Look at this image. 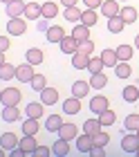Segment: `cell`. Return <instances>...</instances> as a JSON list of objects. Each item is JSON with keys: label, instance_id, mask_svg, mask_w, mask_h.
I'll list each match as a JSON object with an SVG mask.
<instances>
[{"label": "cell", "instance_id": "obj_53", "mask_svg": "<svg viewBox=\"0 0 139 157\" xmlns=\"http://www.w3.org/2000/svg\"><path fill=\"white\" fill-rule=\"evenodd\" d=\"M135 132H137V135H139V128H137V130H135Z\"/></svg>", "mask_w": 139, "mask_h": 157}, {"label": "cell", "instance_id": "obj_19", "mask_svg": "<svg viewBox=\"0 0 139 157\" xmlns=\"http://www.w3.org/2000/svg\"><path fill=\"white\" fill-rule=\"evenodd\" d=\"M45 36H47L49 43H61V40L65 38V32H63V27H61V25H52V27H49V29L45 32Z\"/></svg>", "mask_w": 139, "mask_h": 157}, {"label": "cell", "instance_id": "obj_24", "mask_svg": "<svg viewBox=\"0 0 139 157\" xmlns=\"http://www.w3.org/2000/svg\"><path fill=\"white\" fill-rule=\"evenodd\" d=\"M20 119V110H18V105H5L2 108V121H18Z\"/></svg>", "mask_w": 139, "mask_h": 157}, {"label": "cell", "instance_id": "obj_21", "mask_svg": "<svg viewBox=\"0 0 139 157\" xmlns=\"http://www.w3.org/2000/svg\"><path fill=\"white\" fill-rule=\"evenodd\" d=\"M58 137H63V139H76L79 137V128L74 124H63L61 126V130H58Z\"/></svg>", "mask_w": 139, "mask_h": 157}, {"label": "cell", "instance_id": "obj_43", "mask_svg": "<svg viewBox=\"0 0 139 157\" xmlns=\"http://www.w3.org/2000/svg\"><path fill=\"white\" fill-rule=\"evenodd\" d=\"M79 52L92 56V52H94V43H92L90 38H87V40H81V43H79Z\"/></svg>", "mask_w": 139, "mask_h": 157}, {"label": "cell", "instance_id": "obj_38", "mask_svg": "<svg viewBox=\"0 0 139 157\" xmlns=\"http://www.w3.org/2000/svg\"><path fill=\"white\" fill-rule=\"evenodd\" d=\"M56 13H58V5L56 2H45L43 5V18L52 20V18H56Z\"/></svg>", "mask_w": 139, "mask_h": 157}, {"label": "cell", "instance_id": "obj_6", "mask_svg": "<svg viewBox=\"0 0 139 157\" xmlns=\"http://www.w3.org/2000/svg\"><path fill=\"white\" fill-rule=\"evenodd\" d=\"M99 13H103L106 18H112V16H119L121 7H119V0H103V5L99 7Z\"/></svg>", "mask_w": 139, "mask_h": 157}, {"label": "cell", "instance_id": "obj_41", "mask_svg": "<svg viewBox=\"0 0 139 157\" xmlns=\"http://www.w3.org/2000/svg\"><path fill=\"white\" fill-rule=\"evenodd\" d=\"M114 119H117V115H114V112H112L110 108H108L106 112H101V115H99V121H101L103 126H112V124H114Z\"/></svg>", "mask_w": 139, "mask_h": 157}, {"label": "cell", "instance_id": "obj_54", "mask_svg": "<svg viewBox=\"0 0 139 157\" xmlns=\"http://www.w3.org/2000/svg\"><path fill=\"white\" fill-rule=\"evenodd\" d=\"M119 2H123V0H119Z\"/></svg>", "mask_w": 139, "mask_h": 157}, {"label": "cell", "instance_id": "obj_5", "mask_svg": "<svg viewBox=\"0 0 139 157\" xmlns=\"http://www.w3.org/2000/svg\"><path fill=\"white\" fill-rule=\"evenodd\" d=\"M34 65L32 63H25V65H18L16 67V78L20 83H32V78H34Z\"/></svg>", "mask_w": 139, "mask_h": 157}, {"label": "cell", "instance_id": "obj_47", "mask_svg": "<svg viewBox=\"0 0 139 157\" xmlns=\"http://www.w3.org/2000/svg\"><path fill=\"white\" fill-rule=\"evenodd\" d=\"M11 47V43H9V38L7 36H0V52H7V49Z\"/></svg>", "mask_w": 139, "mask_h": 157}, {"label": "cell", "instance_id": "obj_8", "mask_svg": "<svg viewBox=\"0 0 139 157\" xmlns=\"http://www.w3.org/2000/svg\"><path fill=\"white\" fill-rule=\"evenodd\" d=\"M25 61H27V63H32V65H41V63L45 61V54H43V49H41V47H27V52H25Z\"/></svg>", "mask_w": 139, "mask_h": 157}, {"label": "cell", "instance_id": "obj_18", "mask_svg": "<svg viewBox=\"0 0 139 157\" xmlns=\"http://www.w3.org/2000/svg\"><path fill=\"white\" fill-rule=\"evenodd\" d=\"M20 148L25 151V155H34V151H36V135H25L23 139H20V144H18Z\"/></svg>", "mask_w": 139, "mask_h": 157}, {"label": "cell", "instance_id": "obj_15", "mask_svg": "<svg viewBox=\"0 0 139 157\" xmlns=\"http://www.w3.org/2000/svg\"><path fill=\"white\" fill-rule=\"evenodd\" d=\"M25 18L27 20H38V18H43V5H38V2H27Z\"/></svg>", "mask_w": 139, "mask_h": 157}, {"label": "cell", "instance_id": "obj_20", "mask_svg": "<svg viewBox=\"0 0 139 157\" xmlns=\"http://www.w3.org/2000/svg\"><path fill=\"white\" fill-rule=\"evenodd\" d=\"M61 126H63V117L61 115H49L45 119V130L47 132H58V130H61Z\"/></svg>", "mask_w": 139, "mask_h": 157}, {"label": "cell", "instance_id": "obj_39", "mask_svg": "<svg viewBox=\"0 0 139 157\" xmlns=\"http://www.w3.org/2000/svg\"><path fill=\"white\" fill-rule=\"evenodd\" d=\"M32 88H34L36 92L45 90V88H47V78H45V74H34V78H32Z\"/></svg>", "mask_w": 139, "mask_h": 157}, {"label": "cell", "instance_id": "obj_27", "mask_svg": "<svg viewBox=\"0 0 139 157\" xmlns=\"http://www.w3.org/2000/svg\"><path fill=\"white\" fill-rule=\"evenodd\" d=\"M123 27H126V20H123L121 16H112V18H108V29H110L112 34H121V32H123Z\"/></svg>", "mask_w": 139, "mask_h": 157}, {"label": "cell", "instance_id": "obj_28", "mask_svg": "<svg viewBox=\"0 0 139 157\" xmlns=\"http://www.w3.org/2000/svg\"><path fill=\"white\" fill-rule=\"evenodd\" d=\"M121 94H123V101H128V103H135L137 99H139V85H126Z\"/></svg>", "mask_w": 139, "mask_h": 157}, {"label": "cell", "instance_id": "obj_22", "mask_svg": "<svg viewBox=\"0 0 139 157\" xmlns=\"http://www.w3.org/2000/svg\"><path fill=\"white\" fill-rule=\"evenodd\" d=\"M87 63H90V56L83 52H74L72 54V67L76 70H87Z\"/></svg>", "mask_w": 139, "mask_h": 157}, {"label": "cell", "instance_id": "obj_51", "mask_svg": "<svg viewBox=\"0 0 139 157\" xmlns=\"http://www.w3.org/2000/svg\"><path fill=\"white\" fill-rule=\"evenodd\" d=\"M2 2H5V5H9V2H14V0H2Z\"/></svg>", "mask_w": 139, "mask_h": 157}, {"label": "cell", "instance_id": "obj_50", "mask_svg": "<svg viewBox=\"0 0 139 157\" xmlns=\"http://www.w3.org/2000/svg\"><path fill=\"white\" fill-rule=\"evenodd\" d=\"M135 49H139V34L135 36Z\"/></svg>", "mask_w": 139, "mask_h": 157}, {"label": "cell", "instance_id": "obj_13", "mask_svg": "<svg viewBox=\"0 0 139 157\" xmlns=\"http://www.w3.org/2000/svg\"><path fill=\"white\" fill-rule=\"evenodd\" d=\"M58 45H61V52L63 54H74V52H79V40L72 36V34H70V36H65Z\"/></svg>", "mask_w": 139, "mask_h": 157}, {"label": "cell", "instance_id": "obj_7", "mask_svg": "<svg viewBox=\"0 0 139 157\" xmlns=\"http://www.w3.org/2000/svg\"><path fill=\"white\" fill-rule=\"evenodd\" d=\"M5 7H7V16H9V18H20V16H25V9H27V5L23 2V0H14V2L5 5Z\"/></svg>", "mask_w": 139, "mask_h": 157}, {"label": "cell", "instance_id": "obj_45", "mask_svg": "<svg viewBox=\"0 0 139 157\" xmlns=\"http://www.w3.org/2000/svg\"><path fill=\"white\" fill-rule=\"evenodd\" d=\"M49 153H52L49 146H36V151H34V155H38V157H47Z\"/></svg>", "mask_w": 139, "mask_h": 157}, {"label": "cell", "instance_id": "obj_49", "mask_svg": "<svg viewBox=\"0 0 139 157\" xmlns=\"http://www.w3.org/2000/svg\"><path fill=\"white\" fill-rule=\"evenodd\" d=\"M76 2H79V0H61V5H63V7H74Z\"/></svg>", "mask_w": 139, "mask_h": 157}, {"label": "cell", "instance_id": "obj_33", "mask_svg": "<svg viewBox=\"0 0 139 157\" xmlns=\"http://www.w3.org/2000/svg\"><path fill=\"white\" fill-rule=\"evenodd\" d=\"M106 63L101 56H90V63H87V70H90V74H97V72H103Z\"/></svg>", "mask_w": 139, "mask_h": 157}, {"label": "cell", "instance_id": "obj_1", "mask_svg": "<svg viewBox=\"0 0 139 157\" xmlns=\"http://www.w3.org/2000/svg\"><path fill=\"white\" fill-rule=\"evenodd\" d=\"M20 99H23V94H20L18 88H5L2 94H0V101H2V105H18Z\"/></svg>", "mask_w": 139, "mask_h": 157}, {"label": "cell", "instance_id": "obj_25", "mask_svg": "<svg viewBox=\"0 0 139 157\" xmlns=\"http://www.w3.org/2000/svg\"><path fill=\"white\" fill-rule=\"evenodd\" d=\"M41 130V124H38V119H34V117H27L23 121V135H36Z\"/></svg>", "mask_w": 139, "mask_h": 157}, {"label": "cell", "instance_id": "obj_46", "mask_svg": "<svg viewBox=\"0 0 139 157\" xmlns=\"http://www.w3.org/2000/svg\"><path fill=\"white\" fill-rule=\"evenodd\" d=\"M90 155H94V157H103V155H106V146H97V144H94L92 151H90Z\"/></svg>", "mask_w": 139, "mask_h": 157}, {"label": "cell", "instance_id": "obj_37", "mask_svg": "<svg viewBox=\"0 0 139 157\" xmlns=\"http://www.w3.org/2000/svg\"><path fill=\"white\" fill-rule=\"evenodd\" d=\"M119 16L126 20V25H130V23H135V20H137V9H135V7H121Z\"/></svg>", "mask_w": 139, "mask_h": 157}, {"label": "cell", "instance_id": "obj_26", "mask_svg": "<svg viewBox=\"0 0 139 157\" xmlns=\"http://www.w3.org/2000/svg\"><path fill=\"white\" fill-rule=\"evenodd\" d=\"M72 36H74L79 43H81V40H87V38H90V27L83 25V23L74 25V29H72Z\"/></svg>", "mask_w": 139, "mask_h": 157}, {"label": "cell", "instance_id": "obj_23", "mask_svg": "<svg viewBox=\"0 0 139 157\" xmlns=\"http://www.w3.org/2000/svg\"><path fill=\"white\" fill-rule=\"evenodd\" d=\"M52 153L54 155H70V141L68 139H63V137H58L56 141H54V146H52Z\"/></svg>", "mask_w": 139, "mask_h": 157}, {"label": "cell", "instance_id": "obj_55", "mask_svg": "<svg viewBox=\"0 0 139 157\" xmlns=\"http://www.w3.org/2000/svg\"><path fill=\"white\" fill-rule=\"evenodd\" d=\"M135 83H139V81H135Z\"/></svg>", "mask_w": 139, "mask_h": 157}, {"label": "cell", "instance_id": "obj_12", "mask_svg": "<svg viewBox=\"0 0 139 157\" xmlns=\"http://www.w3.org/2000/svg\"><path fill=\"white\" fill-rule=\"evenodd\" d=\"M18 144H20V139L14 132H2L0 135V146H2V151H14Z\"/></svg>", "mask_w": 139, "mask_h": 157}, {"label": "cell", "instance_id": "obj_4", "mask_svg": "<svg viewBox=\"0 0 139 157\" xmlns=\"http://www.w3.org/2000/svg\"><path fill=\"white\" fill-rule=\"evenodd\" d=\"M137 148H139V135H137V132L123 135V139H121V151H123V153H137Z\"/></svg>", "mask_w": 139, "mask_h": 157}, {"label": "cell", "instance_id": "obj_17", "mask_svg": "<svg viewBox=\"0 0 139 157\" xmlns=\"http://www.w3.org/2000/svg\"><path fill=\"white\" fill-rule=\"evenodd\" d=\"M101 59H103L106 67H114L117 63H119V56H117V49H112V47H106V49H101Z\"/></svg>", "mask_w": 139, "mask_h": 157}, {"label": "cell", "instance_id": "obj_14", "mask_svg": "<svg viewBox=\"0 0 139 157\" xmlns=\"http://www.w3.org/2000/svg\"><path fill=\"white\" fill-rule=\"evenodd\" d=\"M90 88H92L90 81H83V78H79V81L72 83V94L79 97V99H83V97L87 94V92H90Z\"/></svg>", "mask_w": 139, "mask_h": 157}, {"label": "cell", "instance_id": "obj_3", "mask_svg": "<svg viewBox=\"0 0 139 157\" xmlns=\"http://www.w3.org/2000/svg\"><path fill=\"white\" fill-rule=\"evenodd\" d=\"M108 108H110V101H108V97L97 94V97H92V99H90V110H92L97 117L101 115V112H106Z\"/></svg>", "mask_w": 139, "mask_h": 157}, {"label": "cell", "instance_id": "obj_9", "mask_svg": "<svg viewBox=\"0 0 139 157\" xmlns=\"http://www.w3.org/2000/svg\"><path fill=\"white\" fill-rule=\"evenodd\" d=\"M63 112L65 115H79V112H81V99L74 97V94L70 99H65L63 101Z\"/></svg>", "mask_w": 139, "mask_h": 157}, {"label": "cell", "instance_id": "obj_44", "mask_svg": "<svg viewBox=\"0 0 139 157\" xmlns=\"http://www.w3.org/2000/svg\"><path fill=\"white\" fill-rule=\"evenodd\" d=\"M85 9H99L101 5H103V0H83Z\"/></svg>", "mask_w": 139, "mask_h": 157}, {"label": "cell", "instance_id": "obj_42", "mask_svg": "<svg viewBox=\"0 0 139 157\" xmlns=\"http://www.w3.org/2000/svg\"><path fill=\"white\" fill-rule=\"evenodd\" d=\"M92 137H94V144L97 146H108V141H110V135L103 132V130H99L97 135H92Z\"/></svg>", "mask_w": 139, "mask_h": 157}, {"label": "cell", "instance_id": "obj_32", "mask_svg": "<svg viewBox=\"0 0 139 157\" xmlns=\"http://www.w3.org/2000/svg\"><path fill=\"white\" fill-rule=\"evenodd\" d=\"M101 121L99 119H85L83 121V132H87V135H97L99 130H101Z\"/></svg>", "mask_w": 139, "mask_h": 157}, {"label": "cell", "instance_id": "obj_29", "mask_svg": "<svg viewBox=\"0 0 139 157\" xmlns=\"http://www.w3.org/2000/svg\"><path fill=\"white\" fill-rule=\"evenodd\" d=\"M63 16L70 20V23H81V16H83V11L79 9V7H65V11H63Z\"/></svg>", "mask_w": 139, "mask_h": 157}, {"label": "cell", "instance_id": "obj_31", "mask_svg": "<svg viewBox=\"0 0 139 157\" xmlns=\"http://www.w3.org/2000/svg\"><path fill=\"white\" fill-rule=\"evenodd\" d=\"M81 23L87 25V27H94V25L99 23V13H97V9H85L83 16H81Z\"/></svg>", "mask_w": 139, "mask_h": 157}, {"label": "cell", "instance_id": "obj_30", "mask_svg": "<svg viewBox=\"0 0 139 157\" xmlns=\"http://www.w3.org/2000/svg\"><path fill=\"white\" fill-rule=\"evenodd\" d=\"M114 74H117V78H128L133 74V67L128 65V61H119L114 65Z\"/></svg>", "mask_w": 139, "mask_h": 157}, {"label": "cell", "instance_id": "obj_52", "mask_svg": "<svg viewBox=\"0 0 139 157\" xmlns=\"http://www.w3.org/2000/svg\"><path fill=\"white\" fill-rule=\"evenodd\" d=\"M135 155H139V148H137V153H135Z\"/></svg>", "mask_w": 139, "mask_h": 157}, {"label": "cell", "instance_id": "obj_11", "mask_svg": "<svg viewBox=\"0 0 139 157\" xmlns=\"http://www.w3.org/2000/svg\"><path fill=\"white\" fill-rule=\"evenodd\" d=\"M92 146H94V137H92V135L83 132L81 137H76V148H79V153H87V155H90Z\"/></svg>", "mask_w": 139, "mask_h": 157}, {"label": "cell", "instance_id": "obj_48", "mask_svg": "<svg viewBox=\"0 0 139 157\" xmlns=\"http://www.w3.org/2000/svg\"><path fill=\"white\" fill-rule=\"evenodd\" d=\"M36 29H41V32H47V29H49V25H47V18H38V23H36Z\"/></svg>", "mask_w": 139, "mask_h": 157}, {"label": "cell", "instance_id": "obj_40", "mask_svg": "<svg viewBox=\"0 0 139 157\" xmlns=\"http://www.w3.org/2000/svg\"><path fill=\"white\" fill-rule=\"evenodd\" d=\"M123 126H126L128 132H135L137 128H139V115H137V112H135V115H128V117H126V124H123Z\"/></svg>", "mask_w": 139, "mask_h": 157}, {"label": "cell", "instance_id": "obj_2", "mask_svg": "<svg viewBox=\"0 0 139 157\" xmlns=\"http://www.w3.org/2000/svg\"><path fill=\"white\" fill-rule=\"evenodd\" d=\"M27 29V23H25V18L20 16V18H9L7 20V32L11 34V36H23Z\"/></svg>", "mask_w": 139, "mask_h": 157}, {"label": "cell", "instance_id": "obj_36", "mask_svg": "<svg viewBox=\"0 0 139 157\" xmlns=\"http://www.w3.org/2000/svg\"><path fill=\"white\" fill-rule=\"evenodd\" d=\"M133 54H135V49H133V45H119L117 47V56H119V61H130L133 59Z\"/></svg>", "mask_w": 139, "mask_h": 157}, {"label": "cell", "instance_id": "obj_10", "mask_svg": "<svg viewBox=\"0 0 139 157\" xmlns=\"http://www.w3.org/2000/svg\"><path fill=\"white\" fill-rule=\"evenodd\" d=\"M25 115H27V117H34V119H41L43 115H45V103H43V101H32V103H27Z\"/></svg>", "mask_w": 139, "mask_h": 157}, {"label": "cell", "instance_id": "obj_35", "mask_svg": "<svg viewBox=\"0 0 139 157\" xmlns=\"http://www.w3.org/2000/svg\"><path fill=\"white\" fill-rule=\"evenodd\" d=\"M14 76H16V67L9 65V63H0V78L7 83V81H11Z\"/></svg>", "mask_w": 139, "mask_h": 157}, {"label": "cell", "instance_id": "obj_34", "mask_svg": "<svg viewBox=\"0 0 139 157\" xmlns=\"http://www.w3.org/2000/svg\"><path fill=\"white\" fill-rule=\"evenodd\" d=\"M90 85L94 90H101V88H106L108 85V76L103 74V72H97V74H92L90 76Z\"/></svg>", "mask_w": 139, "mask_h": 157}, {"label": "cell", "instance_id": "obj_16", "mask_svg": "<svg viewBox=\"0 0 139 157\" xmlns=\"http://www.w3.org/2000/svg\"><path fill=\"white\" fill-rule=\"evenodd\" d=\"M41 101L45 103V105L58 103V90H56V88H45V90H41Z\"/></svg>", "mask_w": 139, "mask_h": 157}]
</instances>
